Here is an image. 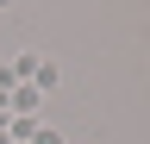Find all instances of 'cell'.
<instances>
[{"label":"cell","mask_w":150,"mask_h":144,"mask_svg":"<svg viewBox=\"0 0 150 144\" xmlns=\"http://www.w3.org/2000/svg\"><path fill=\"white\" fill-rule=\"evenodd\" d=\"M31 75H38V88H56V82H63V69H56V63H31Z\"/></svg>","instance_id":"1"},{"label":"cell","mask_w":150,"mask_h":144,"mask_svg":"<svg viewBox=\"0 0 150 144\" xmlns=\"http://www.w3.org/2000/svg\"><path fill=\"white\" fill-rule=\"evenodd\" d=\"M38 144H69V138L63 132H38Z\"/></svg>","instance_id":"2"},{"label":"cell","mask_w":150,"mask_h":144,"mask_svg":"<svg viewBox=\"0 0 150 144\" xmlns=\"http://www.w3.org/2000/svg\"><path fill=\"white\" fill-rule=\"evenodd\" d=\"M6 6H13V0H0V13H6Z\"/></svg>","instance_id":"3"}]
</instances>
